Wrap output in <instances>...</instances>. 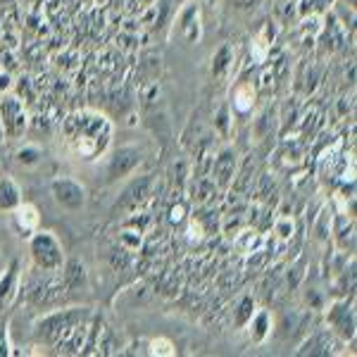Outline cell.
Segmentation results:
<instances>
[{
  "label": "cell",
  "mask_w": 357,
  "mask_h": 357,
  "mask_svg": "<svg viewBox=\"0 0 357 357\" xmlns=\"http://www.w3.org/2000/svg\"><path fill=\"white\" fill-rule=\"evenodd\" d=\"M114 136L110 117L98 110H77L62 119V138L69 153L84 162H93L107 153Z\"/></svg>",
  "instance_id": "cell-1"
},
{
  "label": "cell",
  "mask_w": 357,
  "mask_h": 357,
  "mask_svg": "<svg viewBox=\"0 0 357 357\" xmlns=\"http://www.w3.org/2000/svg\"><path fill=\"white\" fill-rule=\"evenodd\" d=\"M91 326V307H67L48 312L36 324V336L60 353H84Z\"/></svg>",
  "instance_id": "cell-2"
},
{
  "label": "cell",
  "mask_w": 357,
  "mask_h": 357,
  "mask_svg": "<svg viewBox=\"0 0 357 357\" xmlns=\"http://www.w3.org/2000/svg\"><path fill=\"white\" fill-rule=\"evenodd\" d=\"M29 257H31L33 267L38 272H60L62 264L67 260L62 241L53 231H45V229L31 231V238H29Z\"/></svg>",
  "instance_id": "cell-3"
},
{
  "label": "cell",
  "mask_w": 357,
  "mask_h": 357,
  "mask_svg": "<svg viewBox=\"0 0 357 357\" xmlns=\"http://www.w3.org/2000/svg\"><path fill=\"white\" fill-rule=\"evenodd\" d=\"M0 126L5 138H22L29 126V112L20 96L0 93Z\"/></svg>",
  "instance_id": "cell-4"
},
{
  "label": "cell",
  "mask_w": 357,
  "mask_h": 357,
  "mask_svg": "<svg viewBox=\"0 0 357 357\" xmlns=\"http://www.w3.org/2000/svg\"><path fill=\"white\" fill-rule=\"evenodd\" d=\"M326 329L341 341L355 338V305L353 301H333L326 307Z\"/></svg>",
  "instance_id": "cell-5"
},
{
  "label": "cell",
  "mask_w": 357,
  "mask_h": 357,
  "mask_svg": "<svg viewBox=\"0 0 357 357\" xmlns=\"http://www.w3.org/2000/svg\"><path fill=\"white\" fill-rule=\"evenodd\" d=\"M50 193H53V200L62 210L77 212L86 205V188L72 176L53 178V181H50Z\"/></svg>",
  "instance_id": "cell-6"
},
{
  "label": "cell",
  "mask_w": 357,
  "mask_h": 357,
  "mask_svg": "<svg viewBox=\"0 0 357 357\" xmlns=\"http://www.w3.org/2000/svg\"><path fill=\"white\" fill-rule=\"evenodd\" d=\"M143 162V148L138 146H122L107 158V178L117 181L129 174H134L136 167Z\"/></svg>",
  "instance_id": "cell-7"
},
{
  "label": "cell",
  "mask_w": 357,
  "mask_h": 357,
  "mask_svg": "<svg viewBox=\"0 0 357 357\" xmlns=\"http://www.w3.org/2000/svg\"><path fill=\"white\" fill-rule=\"evenodd\" d=\"M22 291V264L20 260H13L5 264L3 272H0V312L10 310L15 301L20 298Z\"/></svg>",
  "instance_id": "cell-8"
},
{
  "label": "cell",
  "mask_w": 357,
  "mask_h": 357,
  "mask_svg": "<svg viewBox=\"0 0 357 357\" xmlns=\"http://www.w3.org/2000/svg\"><path fill=\"white\" fill-rule=\"evenodd\" d=\"M151 186H153V178L151 176H141L136 178L134 183H131L129 188L124 191V195L119 198V203L114 205V212H122L124 217H131L138 212V207L148 200V195H151Z\"/></svg>",
  "instance_id": "cell-9"
},
{
  "label": "cell",
  "mask_w": 357,
  "mask_h": 357,
  "mask_svg": "<svg viewBox=\"0 0 357 357\" xmlns=\"http://www.w3.org/2000/svg\"><path fill=\"white\" fill-rule=\"evenodd\" d=\"M178 29H181V36L186 43H200L203 41V13H200V5L193 0H186L178 13Z\"/></svg>",
  "instance_id": "cell-10"
},
{
  "label": "cell",
  "mask_w": 357,
  "mask_h": 357,
  "mask_svg": "<svg viewBox=\"0 0 357 357\" xmlns=\"http://www.w3.org/2000/svg\"><path fill=\"white\" fill-rule=\"evenodd\" d=\"M236 167H238V158H236L234 148H224L215 155L210 167V178L215 181L217 188H229L236 181Z\"/></svg>",
  "instance_id": "cell-11"
},
{
  "label": "cell",
  "mask_w": 357,
  "mask_h": 357,
  "mask_svg": "<svg viewBox=\"0 0 357 357\" xmlns=\"http://www.w3.org/2000/svg\"><path fill=\"white\" fill-rule=\"evenodd\" d=\"M248 333H250V341L262 345L267 341L269 336H272V329H274V317L269 312L267 307H257L255 312H252L250 321L245 324Z\"/></svg>",
  "instance_id": "cell-12"
},
{
  "label": "cell",
  "mask_w": 357,
  "mask_h": 357,
  "mask_svg": "<svg viewBox=\"0 0 357 357\" xmlns=\"http://www.w3.org/2000/svg\"><path fill=\"white\" fill-rule=\"evenodd\" d=\"M336 341L338 338L329 329H319L310 338H305V343L298 348V355H333Z\"/></svg>",
  "instance_id": "cell-13"
},
{
  "label": "cell",
  "mask_w": 357,
  "mask_h": 357,
  "mask_svg": "<svg viewBox=\"0 0 357 357\" xmlns=\"http://www.w3.org/2000/svg\"><path fill=\"white\" fill-rule=\"evenodd\" d=\"M234 62H236V48L231 43H222L215 50V55H212V65H210L212 79H217V82L227 79L234 72Z\"/></svg>",
  "instance_id": "cell-14"
},
{
  "label": "cell",
  "mask_w": 357,
  "mask_h": 357,
  "mask_svg": "<svg viewBox=\"0 0 357 357\" xmlns=\"http://www.w3.org/2000/svg\"><path fill=\"white\" fill-rule=\"evenodd\" d=\"M257 102V86L252 82H241L231 93V107L238 114H250Z\"/></svg>",
  "instance_id": "cell-15"
},
{
  "label": "cell",
  "mask_w": 357,
  "mask_h": 357,
  "mask_svg": "<svg viewBox=\"0 0 357 357\" xmlns=\"http://www.w3.org/2000/svg\"><path fill=\"white\" fill-rule=\"evenodd\" d=\"M13 217H15L17 229L24 234H31L41 227V212H38V207L33 203H24V200H22L13 210Z\"/></svg>",
  "instance_id": "cell-16"
},
{
  "label": "cell",
  "mask_w": 357,
  "mask_h": 357,
  "mask_svg": "<svg viewBox=\"0 0 357 357\" xmlns=\"http://www.w3.org/2000/svg\"><path fill=\"white\" fill-rule=\"evenodd\" d=\"M60 276L67 291H79L82 286H86V267L82 260H65Z\"/></svg>",
  "instance_id": "cell-17"
},
{
  "label": "cell",
  "mask_w": 357,
  "mask_h": 357,
  "mask_svg": "<svg viewBox=\"0 0 357 357\" xmlns=\"http://www.w3.org/2000/svg\"><path fill=\"white\" fill-rule=\"evenodd\" d=\"M22 188L13 176L0 178V212H13L22 203Z\"/></svg>",
  "instance_id": "cell-18"
},
{
  "label": "cell",
  "mask_w": 357,
  "mask_h": 357,
  "mask_svg": "<svg viewBox=\"0 0 357 357\" xmlns=\"http://www.w3.org/2000/svg\"><path fill=\"white\" fill-rule=\"evenodd\" d=\"M234 245L238 248L243 255H257V252L264 250L267 241H264V236L260 231H255V229H245V231H241L236 236Z\"/></svg>",
  "instance_id": "cell-19"
},
{
  "label": "cell",
  "mask_w": 357,
  "mask_h": 357,
  "mask_svg": "<svg viewBox=\"0 0 357 357\" xmlns=\"http://www.w3.org/2000/svg\"><path fill=\"white\" fill-rule=\"evenodd\" d=\"M272 41H274V36L269 33V26L262 29L250 41V57L255 65H264V62L269 60V55H272Z\"/></svg>",
  "instance_id": "cell-20"
},
{
  "label": "cell",
  "mask_w": 357,
  "mask_h": 357,
  "mask_svg": "<svg viewBox=\"0 0 357 357\" xmlns=\"http://www.w3.org/2000/svg\"><path fill=\"white\" fill-rule=\"evenodd\" d=\"M331 227H333V210L331 207H321L317 220L312 222V236L317 243H329L331 238Z\"/></svg>",
  "instance_id": "cell-21"
},
{
  "label": "cell",
  "mask_w": 357,
  "mask_h": 357,
  "mask_svg": "<svg viewBox=\"0 0 357 357\" xmlns=\"http://www.w3.org/2000/svg\"><path fill=\"white\" fill-rule=\"evenodd\" d=\"M257 310L255 305V298L252 296H243L238 301V305H236V312H234V324L238 326V329H245V324L250 321L252 312Z\"/></svg>",
  "instance_id": "cell-22"
},
{
  "label": "cell",
  "mask_w": 357,
  "mask_h": 357,
  "mask_svg": "<svg viewBox=\"0 0 357 357\" xmlns=\"http://www.w3.org/2000/svg\"><path fill=\"white\" fill-rule=\"evenodd\" d=\"M146 353L153 357H174L176 355V345L169 341L167 336H155L146 343Z\"/></svg>",
  "instance_id": "cell-23"
},
{
  "label": "cell",
  "mask_w": 357,
  "mask_h": 357,
  "mask_svg": "<svg viewBox=\"0 0 357 357\" xmlns=\"http://www.w3.org/2000/svg\"><path fill=\"white\" fill-rule=\"evenodd\" d=\"M274 234H276V238H279L281 243H291L293 234H296V222H293V217H291V215L276 217V222H274Z\"/></svg>",
  "instance_id": "cell-24"
},
{
  "label": "cell",
  "mask_w": 357,
  "mask_h": 357,
  "mask_svg": "<svg viewBox=\"0 0 357 357\" xmlns=\"http://www.w3.org/2000/svg\"><path fill=\"white\" fill-rule=\"evenodd\" d=\"M141 243H143V231H141V229L124 227L122 231H119V245H122L126 252H136L138 248H141Z\"/></svg>",
  "instance_id": "cell-25"
},
{
  "label": "cell",
  "mask_w": 357,
  "mask_h": 357,
  "mask_svg": "<svg viewBox=\"0 0 357 357\" xmlns=\"http://www.w3.org/2000/svg\"><path fill=\"white\" fill-rule=\"evenodd\" d=\"M41 158H43V151L38 146H33V143H26L24 148H20L17 151V162L20 165H38L41 162Z\"/></svg>",
  "instance_id": "cell-26"
},
{
  "label": "cell",
  "mask_w": 357,
  "mask_h": 357,
  "mask_svg": "<svg viewBox=\"0 0 357 357\" xmlns=\"http://www.w3.org/2000/svg\"><path fill=\"white\" fill-rule=\"evenodd\" d=\"M303 276H305V260H298L296 264H291L289 274H286V289L289 291L298 289L301 281H303Z\"/></svg>",
  "instance_id": "cell-27"
},
{
  "label": "cell",
  "mask_w": 357,
  "mask_h": 357,
  "mask_svg": "<svg viewBox=\"0 0 357 357\" xmlns=\"http://www.w3.org/2000/svg\"><path fill=\"white\" fill-rule=\"evenodd\" d=\"M186 241L191 245H200L205 241V227H203V222H198V220H191L188 222V227H186Z\"/></svg>",
  "instance_id": "cell-28"
},
{
  "label": "cell",
  "mask_w": 357,
  "mask_h": 357,
  "mask_svg": "<svg viewBox=\"0 0 357 357\" xmlns=\"http://www.w3.org/2000/svg\"><path fill=\"white\" fill-rule=\"evenodd\" d=\"M231 110H229V105H222V110L217 112V117H215V126L220 129V134L222 136H229V126H231Z\"/></svg>",
  "instance_id": "cell-29"
},
{
  "label": "cell",
  "mask_w": 357,
  "mask_h": 357,
  "mask_svg": "<svg viewBox=\"0 0 357 357\" xmlns=\"http://www.w3.org/2000/svg\"><path fill=\"white\" fill-rule=\"evenodd\" d=\"M186 212H188L186 200H178V203L172 205V210H169V222L172 224H181L183 220H186Z\"/></svg>",
  "instance_id": "cell-30"
},
{
  "label": "cell",
  "mask_w": 357,
  "mask_h": 357,
  "mask_svg": "<svg viewBox=\"0 0 357 357\" xmlns=\"http://www.w3.org/2000/svg\"><path fill=\"white\" fill-rule=\"evenodd\" d=\"M8 355H15V350H13V343H10L8 329L0 324V357H8Z\"/></svg>",
  "instance_id": "cell-31"
},
{
  "label": "cell",
  "mask_w": 357,
  "mask_h": 357,
  "mask_svg": "<svg viewBox=\"0 0 357 357\" xmlns=\"http://www.w3.org/2000/svg\"><path fill=\"white\" fill-rule=\"evenodd\" d=\"M236 5H238V8H252V5L257 3V0H234Z\"/></svg>",
  "instance_id": "cell-32"
},
{
  "label": "cell",
  "mask_w": 357,
  "mask_h": 357,
  "mask_svg": "<svg viewBox=\"0 0 357 357\" xmlns=\"http://www.w3.org/2000/svg\"><path fill=\"white\" fill-rule=\"evenodd\" d=\"M3 138H5V134H3V126H0V143H3Z\"/></svg>",
  "instance_id": "cell-33"
},
{
  "label": "cell",
  "mask_w": 357,
  "mask_h": 357,
  "mask_svg": "<svg viewBox=\"0 0 357 357\" xmlns=\"http://www.w3.org/2000/svg\"><path fill=\"white\" fill-rule=\"evenodd\" d=\"M3 267H5V262H3V257H0V272H3Z\"/></svg>",
  "instance_id": "cell-34"
},
{
  "label": "cell",
  "mask_w": 357,
  "mask_h": 357,
  "mask_svg": "<svg viewBox=\"0 0 357 357\" xmlns=\"http://www.w3.org/2000/svg\"><path fill=\"white\" fill-rule=\"evenodd\" d=\"M178 3H186V0H178Z\"/></svg>",
  "instance_id": "cell-35"
}]
</instances>
